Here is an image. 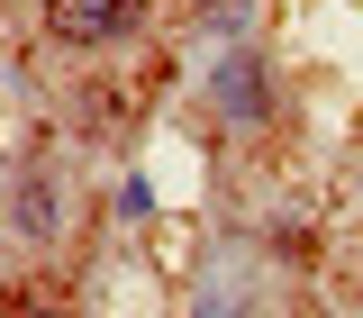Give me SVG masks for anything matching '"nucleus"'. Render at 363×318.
Wrapping results in <instances>:
<instances>
[{
	"label": "nucleus",
	"mask_w": 363,
	"mask_h": 318,
	"mask_svg": "<svg viewBox=\"0 0 363 318\" xmlns=\"http://www.w3.org/2000/svg\"><path fill=\"white\" fill-rule=\"evenodd\" d=\"M128 18V0H45V37L55 45H109Z\"/></svg>",
	"instance_id": "nucleus-2"
},
{
	"label": "nucleus",
	"mask_w": 363,
	"mask_h": 318,
	"mask_svg": "<svg viewBox=\"0 0 363 318\" xmlns=\"http://www.w3.org/2000/svg\"><path fill=\"white\" fill-rule=\"evenodd\" d=\"M9 236H18V246H28V236L45 246V236H55V182H45V173L9 182Z\"/></svg>",
	"instance_id": "nucleus-3"
},
{
	"label": "nucleus",
	"mask_w": 363,
	"mask_h": 318,
	"mask_svg": "<svg viewBox=\"0 0 363 318\" xmlns=\"http://www.w3.org/2000/svg\"><path fill=\"white\" fill-rule=\"evenodd\" d=\"M9 318H73V309H55V300H18Z\"/></svg>",
	"instance_id": "nucleus-6"
},
{
	"label": "nucleus",
	"mask_w": 363,
	"mask_h": 318,
	"mask_svg": "<svg viewBox=\"0 0 363 318\" xmlns=\"http://www.w3.org/2000/svg\"><path fill=\"white\" fill-rule=\"evenodd\" d=\"M255 18V0H209V28H245Z\"/></svg>",
	"instance_id": "nucleus-5"
},
{
	"label": "nucleus",
	"mask_w": 363,
	"mask_h": 318,
	"mask_svg": "<svg viewBox=\"0 0 363 318\" xmlns=\"http://www.w3.org/2000/svg\"><path fill=\"white\" fill-rule=\"evenodd\" d=\"M218 109H227V128H255V119H264V73H255L245 55L218 64Z\"/></svg>",
	"instance_id": "nucleus-4"
},
{
	"label": "nucleus",
	"mask_w": 363,
	"mask_h": 318,
	"mask_svg": "<svg viewBox=\"0 0 363 318\" xmlns=\"http://www.w3.org/2000/svg\"><path fill=\"white\" fill-rule=\"evenodd\" d=\"M191 318H255V255L245 246H218L191 273Z\"/></svg>",
	"instance_id": "nucleus-1"
}]
</instances>
